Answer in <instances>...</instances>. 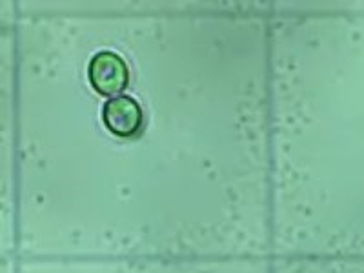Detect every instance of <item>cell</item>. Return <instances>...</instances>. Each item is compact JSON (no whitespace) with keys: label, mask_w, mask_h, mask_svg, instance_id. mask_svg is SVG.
I'll list each match as a JSON object with an SVG mask.
<instances>
[{"label":"cell","mask_w":364,"mask_h":273,"mask_svg":"<svg viewBox=\"0 0 364 273\" xmlns=\"http://www.w3.org/2000/svg\"><path fill=\"white\" fill-rule=\"evenodd\" d=\"M87 77L100 95H115L128 84V66L115 51H100L91 58Z\"/></svg>","instance_id":"cell-1"},{"label":"cell","mask_w":364,"mask_h":273,"mask_svg":"<svg viewBox=\"0 0 364 273\" xmlns=\"http://www.w3.org/2000/svg\"><path fill=\"white\" fill-rule=\"evenodd\" d=\"M102 122L113 135L132 136L142 126V108L133 97H115L104 104Z\"/></svg>","instance_id":"cell-2"}]
</instances>
